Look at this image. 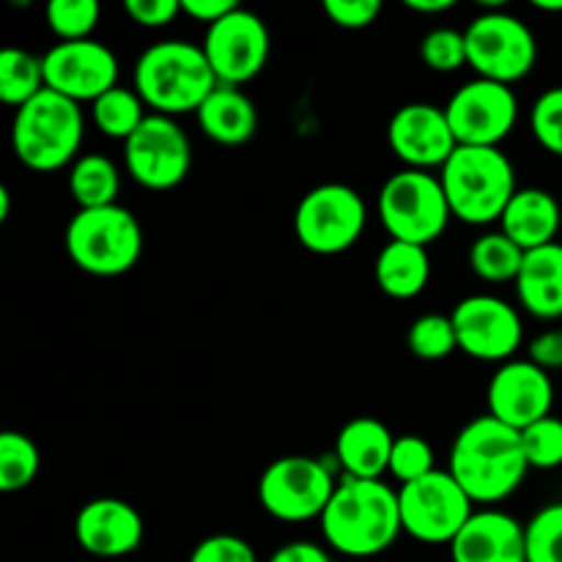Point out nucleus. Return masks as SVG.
I'll return each mask as SVG.
<instances>
[{
	"label": "nucleus",
	"instance_id": "f257e3e1",
	"mask_svg": "<svg viewBox=\"0 0 562 562\" xmlns=\"http://www.w3.org/2000/svg\"><path fill=\"white\" fill-rule=\"evenodd\" d=\"M448 472L472 503H503L530 472L521 431L494 420L492 415L475 417L456 434Z\"/></svg>",
	"mask_w": 562,
	"mask_h": 562
},
{
	"label": "nucleus",
	"instance_id": "f03ea898",
	"mask_svg": "<svg viewBox=\"0 0 562 562\" xmlns=\"http://www.w3.org/2000/svg\"><path fill=\"white\" fill-rule=\"evenodd\" d=\"M322 532L329 549L346 558H373L387 552L401 527L398 492L382 481L344 477L322 514Z\"/></svg>",
	"mask_w": 562,
	"mask_h": 562
},
{
	"label": "nucleus",
	"instance_id": "7ed1b4c3",
	"mask_svg": "<svg viewBox=\"0 0 562 562\" xmlns=\"http://www.w3.org/2000/svg\"><path fill=\"white\" fill-rule=\"evenodd\" d=\"M135 91L159 115L198 113L220 86L203 47L181 38H165L143 49L135 64Z\"/></svg>",
	"mask_w": 562,
	"mask_h": 562
},
{
	"label": "nucleus",
	"instance_id": "20e7f679",
	"mask_svg": "<svg viewBox=\"0 0 562 562\" xmlns=\"http://www.w3.org/2000/svg\"><path fill=\"white\" fill-rule=\"evenodd\" d=\"M439 181L453 217L467 225L499 223L519 192L514 162L499 148L459 146L439 170Z\"/></svg>",
	"mask_w": 562,
	"mask_h": 562
},
{
	"label": "nucleus",
	"instance_id": "39448f33",
	"mask_svg": "<svg viewBox=\"0 0 562 562\" xmlns=\"http://www.w3.org/2000/svg\"><path fill=\"white\" fill-rule=\"evenodd\" d=\"M82 132L86 119L80 104L44 88L14 113L11 146L25 168L53 173L75 162L82 146Z\"/></svg>",
	"mask_w": 562,
	"mask_h": 562
},
{
	"label": "nucleus",
	"instance_id": "423d86ee",
	"mask_svg": "<svg viewBox=\"0 0 562 562\" xmlns=\"http://www.w3.org/2000/svg\"><path fill=\"white\" fill-rule=\"evenodd\" d=\"M66 256L93 278L126 274L143 256V228L121 203L102 209H77L64 231Z\"/></svg>",
	"mask_w": 562,
	"mask_h": 562
},
{
	"label": "nucleus",
	"instance_id": "0eeeda50",
	"mask_svg": "<svg viewBox=\"0 0 562 562\" xmlns=\"http://www.w3.org/2000/svg\"><path fill=\"white\" fill-rule=\"evenodd\" d=\"M376 209L390 239L420 247L437 241L453 217L439 176L412 168L398 170L384 181Z\"/></svg>",
	"mask_w": 562,
	"mask_h": 562
},
{
	"label": "nucleus",
	"instance_id": "6e6552de",
	"mask_svg": "<svg viewBox=\"0 0 562 562\" xmlns=\"http://www.w3.org/2000/svg\"><path fill=\"white\" fill-rule=\"evenodd\" d=\"M467 66L483 80L514 82L525 80L538 60V42L527 22L503 9L483 11L467 25Z\"/></svg>",
	"mask_w": 562,
	"mask_h": 562
},
{
	"label": "nucleus",
	"instance_id": "1a4fd4ad",
	"mask_svg": "<svg viewBox=\"0 0 562 562\" xmlns=\"http://www.w3.org/2000/svg\"><path fill=\"white\" fill-rule=\"evenodd\" d=\"M335 488H338L335 472L324 459L283 456L261 472L258 503L272 519L300 525V521L322 519Z\"/></svg>",
	"mask_w": 562,
	"mask_h": 562
},
{
	"label": "nucleus",
	"instance_id": "9d476101",
	"mask_svg": "<svg viewBox=\"0 0 562 562\" xmlns=\"http://www.w3.org/2000/svg\"><path fill=\"white\" fill-rule=\"evenodd\" d=\"M368 223L366 201L349 184L313 187L294 212V234L305 250L316 256H338L360 241Z\"/></svg>",
	"mask_w": 562,
	"mask_h": 562
},
{
	"label": "nucleus",
	"instance_id": "9b49d317",
	"mask_svg": "<svg viewBox=\"0 0 562 562\" xmlns=\"http://www.w3.org/2000/svg\"><path fill=\"white\" fill-rule=\"evenodd\" d=\"M472 499L448 470H437L398 488L401 527L420 543H453L461 527L472 519Z\"/></svg>",
	"mask_w": 562,
	"mask_h": 562
},
{
	"label": "nucleus",
	"instance_id": "f8f14e48",
	"mask_svg": "<svg viewBox=\"0 0 562 562\" xmlns=\"http://www.w3.org/2000/svg\"><path fill=\"white\" fill-rule=\"evenodd\" d=\"M124 165L132 179L146 190H173L190 176V137L176 119L151 113L124 143Z\"/></svg>",
	"mask_w": 562,
	"mask_h": 562
},
{
	"label": "nucleus",
	"instance_id": "ddd939ff",
	"mask_svg": "<svg viewBox=\"0 0 562 562\" xmlns=\"http://www.w3.org/2000/svg\"><path fill=\"white\" fill-rule=\"evenodd\" d=\"M203 55L220 86H245L263 71L269 60V27L256 11L236 5L228 16L206 27Z\"/></svg>",
	"mask_w": 562,
	"mask_h": 562
},
{
	"label": "nucleus",
	"instance_id": "4468645a",
	"mask_svg": "<svg viewBox=\"0 0 562 562\" xmlns=\"http://www.w3.org/2000/svg\"><path fill=\"white\" fill-rule=\"evenodd\" d=\"M445 115L459 146L499 148L519 121V99L510 86L475 77L450 97Z\"/></svg>",
	"mask_w": 562,
	"mask_h": 562
},
{
	"label": "nucleus",
	"instance_id": "2eb2a0df",
	"mask_svg": "<svg viewBox=\"0 0 562 562\" xmlns=\"http://www.w3.org/2000/svg\"><path fill=\"white\" fill-rule=\"evenodd\" d=\"M459 349L481 362H510L525 340L521 316L510 302L492 294H472L450 313Z\"/></svg>",
	"mask_w": 562,
	"mask_h": 562
},
{
	"label": "nucleus",
	"instance_id": "dca6fc26",
	"mask_svg": "<svg viewBox=\"0 0 562 562\" xmlns=\"http://www.w3.org/2000/svg\"><path fill=\"white\" fill-rule=\"evenodd\" d=\"M44 82L49 91L71 102H97L102 93L119 86V58L97 38L58 42L42 58Z\"/></svg>",
	"mask_w": 562,
	"mask_h": 562
},
{
	"label": "nucleus",
	"instance_id": "f3484780",
	"mask_svg": "<svg viewBox=\"0 0 562 562\" xmlns=\"http://www.w3.org/2000/svg\"><path fill=\"white\" fill-rule=\"evenodd\" d=\"M486 404L494 420L525 431L532 423L552 415V376L530 360L503 362L488 382Z\"/></svg>",
	"mask_w": 562,
	"mask_h": 562
},
{
	"label": "nucleus",
	"instance_id": "a211bd4d",
	"mask_svg": "<svg viewBox=\"0 0 562 562\" xmlns=\"http://www.w3.org/2000/svg\"><path fill=\"white\" fill-rule=\"evenodd\" d=\"M387 143L395 157L412 170H442V165L459 148L445 108L428 102H412L395 110L387 124Z\"/></svg>",
	"mask_w": 562,
	"mask_h": 562
},
{
	"label": "nucleus",
	"instance_id": "6ab92c4d",
	"mask_svg": "<svg viewBox=\"0 0 562 562\" xmlns=\"http://www.w3.org/2000/svg\"><path fill=\"white\" fill-rule=\"evenodd\" d=\"M146 536L143 516L135 505L115 497L91 499L75 519V538L82 552L102 560L126 558L137 552Z\"/></svg>",
	"mask_w": 562,
	"mask_h": 562
},
{
	"label": "nucleus",
	"instance_id": "aec40b11",
	"mask_svg": "<svg viewBox=\"0 0 562 562\" xmlns=\"http://www.w3.org/2000/svg\"><path fill=\"white\" fill-rule=\"evenodd\" d=\"M453 562H527V527L497 508L472 514L450 543Z\"/></svg>",
	"mask_w": 562,
	"mask_h": 562
},
{
	"label": "nucleus",
	"instance_id": "412c9836",
	"mask_svg": "<svg viewBox=\"0 0 562 562\" xmlns=\"http://www.w3.org/2000/svg\"><path fill=\"white\" fill-rule=\"evenodd\" d=\"M395 437L376 417H355L340 428L335 439V461L344 470V477L357 481H382L390 470Z\"/></svg>",
	"mask_w": 562,
	"mask_h": 562
},
{
	"label": "nucleus",
	"instance_id": "4be33fe9",
	"mask_svg": "<svg viewBox=\"0 0 562 562\" xmlns=\"http://www.w3.org/2000/svg\"><path fill=\"white\" fill-rule=\"evenodd\" d=\"M562 225V209L552 192L541 187H527L514 195L499 220V231L525 252L547 247L558 239Z\"/></svg>",
	"mask_w": 562,
	"mask_h": 562
},
{
	"label": "nucleus",
	"instance_id": "5701e85b",
	"mask_svg": "<svg viewBox=\"0 0 562 562\" xmlns=\"http://www.w3.org/2000/svg\"><path fill=\"white\" fill-rule=\"evenodd\" d=\"M516 294L521 307L530 316L554 322L562 318V245L552 241L547 247L525 252L519 278H516Z\"/></svg>",
	"mask_w": 562,
	"mask_h": 562
},
{
	"label": "nucleus",
	"instance_id": "b1692460",
	"mask_svg": "<svg viewBox=\"0 0 562 562\" xmlns=\"http://www.w3.org/2000/svg\"><path fill=\"white\" fill-rule=\"evenodd\" d=\"M198 124L220 146H241L258 130V110L247 93L234 86H217L198 108Z\"/></svg>",
	"mask_w": 562,
	"mask_h": 562
},
{
	"label": "nucleus",
	"instance_id": "393cba45",
	"mask_svg": "<svg viewBox=\"0 0 562 562\" xmlns=\"http://www.w3.org/2000/svg\"><path fill=\"white\" fill-rule=\"evenodd\" d=\"M373 274H376L379 289L390 300H415L426 291L428 280H431V258H428L426 247L390 239L379 250Z\"/></svg>",
	"mask_w": 562,
	"mask_h": 562
},
{
	"label": "nucleus",
	"instance_id": "a878e982",
	"mask_svg": "<svg viewBox=\"0 0 562 562\" xmlns=\"http://www.w3.org/2000/svg\"><path fill=\"white\" fill-rule=\"evenodd\" d=\"M69 192L80 209L113 206L121 192V173L104 154H80L69 168Z\"/></svg>",
	"mask_w": 562,
	"mask_h": 562
},
{
	"label": "nucleus",
	"instance_id": "bb28decb",
	"mask_svg": "<svg viewBox=\"0 0 562 562\" xmlns=\"http://www.w3.org/2000/svg\"><path fill=\"white\" fill-rule=\"evenodd\" d=\"M91 119L104 137L126 143L148 119L146 102L137 97L135 88L115 86L91 104Z\"/></svg>",
	"mask_w": 562,
	"mask_h": 562
},
{
	"label": "nucleus",
	"instance_id": "cd10ccee",
	"mask_svg": "<svg viewBox=\"0 0 562 562\" xmlns=\"http://www.w3.org/2000/svg\"><path fill=\"white\" fill-rule=\"evenodd\" d=\"M525 250L516 241H510L503 231H492L472 241L470 267L486 283H510L519 278Z\"/></svg>",
	"mask_w": 562,
	"mask_h": 562
},
{
	"label": "nucleus",
	"instance_id": "c85d7f7f",
	"mask_svg": "<svg viewBox=\"0 0 562 562\" xmlns=\"http://www.w3.org/2000/svg\"><path fill=\"white\" fill-rule=\"evenodd\" d=\"M47 88L42 58L25 49L9 47L0 53V102L20 110Z\"/></svg>",
	"mask_w": 562,
	"mask_h": 562
},
{
	"label": "nucleus",
	"instance_id": "c756f323",
	"mask_svg": "<svg viewBox=\"0 0 562 562\" xmlns=\"http://www.w3.org/2000/svg\"><path fill=\"white\" fill-rule=\"evenodd\" d=\"M42 470L36 442L20 431L0 434V492L16 494L31 486Z\"/></svg>",
	"mask_w": 562,
	"mask_h": 562
},
{
	"label": "nucleus",
	"instance_id": "7c9ffc66",
	"mask_svg": "<svg viewBox=\"0 0 562 562\" xmlns=\"http://www.w3.org/2000/svg\"><path fill=\"white\" fill-rule=\"evenodd\" d=\"M406 346L417 360L437 362L459 351V338H456L453 318L439 316V313H426L415 318L406 335Z\"/></svg>",
	"mask_w": 562,
	"mask_h": 562
},
{
	"label": "nucleus",
	"instance_id": "2f4dec72",
	"mask_svg": "<svg viewBox=\"0 0 562 562\" xmlns=\"http://www.w3.org/2000/svg\"><path fill=\"white\" fill-rule=\"evenodd\" d=\"M44 16L58 42H86L97 31L102 5L97 0H49Z\"/></svg>",
	"mask_w": 562,
	"mask_h": 562
},
{
	"label": "nucleus",
	"instance_id": "473e14b6",
	"mask_svg": "<svg viewBox=\"0 0 562 562\" xmlns=\"http://www.w3.org/2000/svg\"><path fill=\"white\" fill-rule=\"evenodd\" d=\"M527 562H562V503L541 508L527 525Z\"/></svg>",
	"mask_w": 562,
	"mask_h": 562
},
{
	"label": "nucleus",
	"instance_id": "72a5a7b5",
	"mask_svg": "<svg viewBox=\"0 0 562 562\" xmlns=\"http://www.w3.org/2000/svg\"><path fill=\"white\" fill-rule=\"evenodd\" d=\"M521 445L530 470H558L562 467V420L543 417L521 431Z\"/></svg>",
	"mask_w": 562,
	"mask_h": 562
},
{
	"label": "nucleus",
	"instance_id": "f704fd0d",
	"mask_svg": "<svg viewBox=\"0 0 562 562\" xmlns=\"http://www.w3.org/2000/svg\"><path fill=\"white\" fill-rule=\"evenodd\" d=\"M387 472L401 486L431 475V472H437V467H434V448L423 437H415V434L395 437Z\"/></svg>",
	"mask_w": 562,
	"mask_h": 562
},
{
	"label": "nucleus",
	"instance_id": "c9c22d12",
	"mask_svg": "<svg viewBox=\"0 0 562 562\" xmlns=\"http://www.w3.org/2000/svg\"><path fill=\"white\" fill-rule=\"evenodd\" d=\"M423 64L439 75H450L467 66V38L456 27H434L420 42Z\"/></svg>",
	"mask_w": 562,
	"mask_h": 562
},
{
	"label": "nucleus",
	"instance_id": "e433bc0d",
	"mask_svg": "<svg viewBox=\"0 0 562 562\" xmlns=\"http://www.w3.org/2000/svg\"><path fill=\"white\" fill-rule=\"evenodd\" d=\"M530 130L554 157H562V86L549 88L532 102Z\"/></svg>",
	"mask_w": 562,
	"mask_h": 562
},
{
	"label": "nucleus",
	"instance_id": "4c0bfd02",
	"mask_svg": "<svg viewBox=\"0 0 562 562\" xmlns=\"http://www.w3.org/2000/svg\"><path fill=\"white\" fill-rule=\"evenodd\" d=\"M187 562H258L256 549L239 536H228V532H220V536H209L192 549L190 560Z\"/></svg>",
	"mask_w": 562,
	"mask_h": 562
},
{
	"label": "nucleus",
	"instance_id": "58836bf2",
	"mask_svg": "<svg viewBox=\"0 0 562 562\" xmlns=\"http://www.w3.org/2000/svg\"><path fill=\"white\" fill-rule=\"evenodd\" d=\"M322 9L327 20L344 31H366L382 14L379 0H324Z\"/></svg>",
	"mask_w": 562,
	"mask_h": 562
},
{
	"label": "nucleus",
	"instance_id": "ea45409f",
	"mask_svg": "<svg viewBox=\"0 0 562 562\" xmlns=\"http://www.w3.org/2000/svg\"><path fill=\"white\" fill-rule=\"evenodd\" d=\"M124 11L140 27H165L181 14V0H124Z\"/></svg>",
	"mask_w": 562,
	"mask_h": 562
},
{
	"label": "nucleus",
	"instance_id": "a19ab883",
	"mask_svg": "<svg viewBox=\"0 0 562 562\" xmlns=\"http://www.w3.org/2000/svg\"><path fill=\"white\" fill-rule=\"evenodd\" d=\"M530 362L543 371H560L562 368V329H547L530 340Z\"/></svg>",
	"mask_w": 562,
	"mask_h": 562
},
{
	"label": "nucleus",
	"instance_id": "79ce46f5",
	"mask_svg": "<svg viewBox=\"0 0 562 562\" xmlns=\"http://www.w3.org/2000/svg\"><path fill=\"white\" fill-rule=\"evenodd\" d=\"M234 9V0H181V14H187L190 20L206 22V27L228 16Z\"/></svg>",
	"mask_w": 562,
	"mask_h": 562
},
{
	"label": "nucleus",
	"instance_id": "37998d69",
	"mask_svg": "<svg viewBox=\"0 0 562 562\" xmlns=\"http://www.w3.org/2000/svg\"><path fill=\"white\" fill-rule=\"evenodd\" d=\"M269 562H333L327 549H322L318 543L307 541H294L280 547L278 552L269 558Z\"/></svg>",
	"mask_w": 562,
	"mask_h": 562
},
{
	"label": "nucleus",
	"instance_id": "c03bdc74",
	"mask_svg": "<svg viewBox=\"0 0 562 562\" xmlns=\"http://www.w3.org/2000/svg\"><path fill=\"white\" fill-rule=\"evenodd\" d=\"M453 5V0H406V9L415 11V14H442Z\"/></svg>",
	"mask_w": 562,
	"mask_h": 562
},
{
	"label": "nucleus",
	"instance_id": "a18cd8bd",
	"mask_svg": "<svg viewBox=\"0 0 562 562\" xmlns=\"http://www.w3.org/2000/svg\"><path fill=\"white\" fill-rule=\"evenodd\" d=\"M11 214V192L9 187H0V223H5Z\"/></svg>",
	"mask_w": 562,
	"mask_h": 562
},
{
	"label": "nucleus",
	"instance_id": "49530a36",
	"mask_svg": "<svg viewBox=\"0 0 562 562\" xmlns=\"http://www.w3.org/2000/svg\"><path fill=\"white\" fill-rule=\"evenodd\" d=\"M538 11H547V14H558V11H562V0H536Z\"/></svg>",
	"mask_w": 562,
	"mask_h": 562
}]
</instances>
